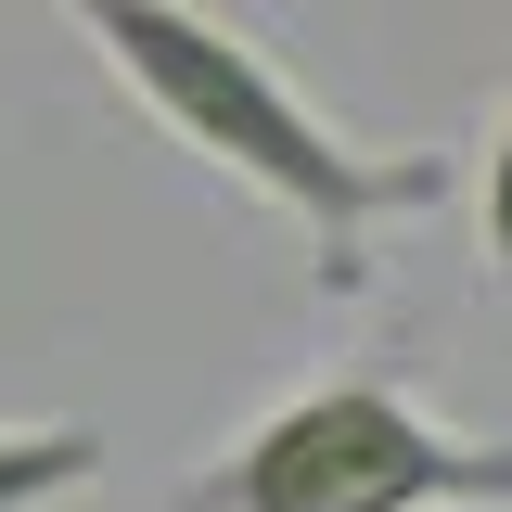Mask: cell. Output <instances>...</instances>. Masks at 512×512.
Instances as JSON below:
<instances>
[{"label":"cell","instance_id":"1","mask_svg":"<svg viewBox=\"0 0 512 512\" xmlns=\"http://www.w3.org/2000/svg\"><path fill=\"white\" fill-rule=\"evenodd\" d=\"M52 13L103 52V77L180 141L205 180L256 192L269 218L308 231L320 295H359L384 231L423 218V205H448V154H384L359 128H333L282 77V52L256 26H231L218 0H52Z\"/></svg>","mask_w":512,"mask_h":512},{"label":"cell","instance_id":"2","mask_svg":"<svg viewBox=\"0 0 512 512\" xmlns=\"http://www.w3.org/2000/svg\"><path fill=\"white\" fill-rule=\"evenodd\" d=\"M167 512H512V436H461L410 384L333 372L180 474Z\"/></svg>","mask_w":512,"mask_h":512},{"label":"cell","instance_id":"3","mask_svg":"<svg viewBox=\"0 0 512 512\" xmlns=\"http://www.w3.org/2000/svg\"><path fill=\"white\" fill-rule=\"evenodd\" d=\"M103 474V436L90 423H0V512H52Z\"/></svg>","mask_w":512,"mask_h":512},{"label":"cell","instance_id":"4","mask_svg":"<svg viewBox=\"0 0 512 512\" xmlns=\"http://www.w3.org/2000/svg\"><path fill=\"white\" fill-rule=\"evenodd\" d=\"M474 192H487V269L512 282V103H500V128H487V180Z\"/></svg>","mask_w":512,"mask_h":512}]
</instances>
